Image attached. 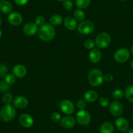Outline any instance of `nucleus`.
<instances>
[{"instance_id": "18", "label": "nucleus", "mask_w": 133, "mask_h": 133, "mask_svg": "<svg viewBox=\"0 0 133 133\" xmlns=\"http://www.w3.org/2000/svg\"><path fill=\"white\" fill-rule=\"evenodd\" d=\"M64 25L69 30H75L78 28L77 21L71 16H67L64 19Z\"/></svg>"}, {"instance_id": "10", "label": "nucleus", "mask_w": 133, "mask_h": 133, "mask_svg": "<svg viewBox=\"0 0 133 133\" xmlns=\"http://www.w3.org/2000/svg\"><path fill=\"white\" fill-rule=\"evenodd\" d=\"M38 25L34 22H28L23 27V32L27 36H33L38 32Z\"/></svg>"}, {"instance_id": "26", "label": "nucleus", "mask_w": 133, "mask_h": 133, "mask_svg": "<svg viewBox=\"0 0 133 133\" xmlns=\"http://www.w3.org/2000/svg\"><path fill=\"white\" fill-rule=\"evenodd\" d=\"M124 95H125V93L123 91L120 89H116L113 91L112 96L114 99L120 100L123 97Z\"/></svg>"}, {"instance_id": "37", "label": "nucleus", "mask_w": 133, "mask_h": 133, "mask_svg": "<svg viewBox=\"0 0 133 133\" xmlns=\"http://www.w3.org/2000/svg\"><path fill=\"white\" fill-rule=\"evenodd\" d=\"M114 80V76L110 73H108L104 76V80L107 82H111Z\"/></svg>"}, {"instance_id": "24", "label": "nucleus", "mask_w": 133, "mask_h": 133, "mask_svg": "<svg viewBox=\"0 0 133 133\" xmlns=\"http://www.w3.org/2000/svg\"><path fill=\"white\" fill-rule=\"evenodd\" d=\"M91 0H76L75 5L80 9H85L90 5Z\"/></svg>"}, {"instance_id": "28", "label": "nucleus", "mask_w": 133, "mask_h": 133, "mask_svg": "<svg viewBox=\"0 0 133 133\" xmlns=\"http://www.w3.org/2000/svg\"><path fill=\"white\" fill-rule=\"evenodd\" d=\"M5 82L9 85H12L16 82V76L12 74H7L5 76Z\"/></svg>"}, {"instance_id": "40", "label": "nucleus", "mask_w": 133, "mask_h": 133, "mask_svg": "<svg viewBox=\"0 0 133 133\" xmlns=\"http://www.w3.org/2000/svg\"><path fill=\"white\" fill-rule=\"evenodd\" d=\"M130 52H131V53L133 54V45L132 46L131 48H130Z\"/></svg>"}, {"instance_id": "8", "label": "nucleus", "mask_w": 133, "mask_h": 133, "mask_svg": "<svg viewBox=\"0 0 133 133\" xmlns=\"http://www.w3.org/2000/svg\"><path fill=\"white\" fill-rule=\"evenodd\" d=\"M123 106L120 102L114 101L109 104V110L112 116L119 117L123 112Z\"/></svg>"}, {"instance_id": "31", "label": "nucleus", "mask_w": 133, "mask_h": 133, "mask_svg": "<svg viewBox=\"0 0 133 133\" xmlns=\"http://www.w3.org/2000/svg\"><path fill=\"white\" fill-rule=\"evenodd\" d=\"M63 6L65 9L67 11H71L73 8V3L71 0H65L63 2Z\"/></svg>"}, {"instance_id": "25", "label": "nucleus", "mask_w": 133, "mask_h": 133, "mask_svg": "<svg viewBox=\"0 0 133 133\" xmlns=\"http://www.w3.org/2000/svg\"><path fill=\"white\" fill-rule=\"evenodd\" d=\"M74 18L77 22H82L85 18V13L82 9H76L74 12Z\"/></svg>"}, {"instance_id": "45", "label": "nucleus", "mask_w": 133, "mask_h": 133, "mask_svg": "<svg viewBox=\"0 0 133 133\" xmlns=\"http://www.w3.org/2000/svg\"><path fill=\"white\" fill-rule=\"evenodd\" d=\"M120 1H121V2H125V1H126V0H120Z\"/></svg>"}, {"instance_id": "23", "label": "nucleus", "mask_w": 133, "mask_h": 133, "mask_svg": "<svg viewBox=\"0 0 133 133\" xmlns=\"http://www.w3.org/2000/svg\"><path fill=\"white\" fill-rule=\"evenodd\" d=\"M125 95L129 101L133 103V85L127 87L125 90Z\"/></svg>"}, {"instance_id": "35", "label": "nucleus", "mask_w": 133, "mask_h": 133, "mask_svg": "<svg viewBox=\"0 0 133 133\" xmlns=\"http://www.w3.org/2000/svg\"><path fill=\"white\" fill-rule=\"evenodd\" d=\"M35 24L38 25V26H41L43 24H45V18L44 16H38L35 18Z\"/></svg>"}, {"instance_id": "43", "label": "nucleus", "mask_w": 133, "mask_h": 133, "mask_svg": "<svg viewBox=\"0 0 133 133\" xmlns=\"http://www.w3.org/2000/svg\"><path fill=\"white\" fill-rule=\"evenodd\" d=\"M2 18H0V26L2 25Z\"/></svg>"}, {"instance_id": "47", "label": "nucleus", "mask_w": 133, "mask_h": 133, "mask_svg": "<svg viewBox=\"0 0 133 133\" xmlns=\"http://www.w3.org/2000/svg\"><path fill=\"white\" fill-rule=\"evenodd\" d=\"M132 120H133V114H132Z\"/></svg>"}, {"instance_id": "3", "label": "nucleus", "mask_w": 133, "mask_h": 133, "mask_svg": "<svg viewBox=\"0 0 133 133\" xmlns=\"http://www.w3.org/2000/svg\"><path fill=\"white\" fill-rule=\"evenodd\" d=\"M16 113L15 106L11 104H5L0 110V119L4 122H9L15 118Z\"/></svg>"}, {"instance_id": "15", "label": "nucleus", "mask_w": 133, "mask_h": 133, "mask_svg": "<svg viewBox=\"0 0 133 133\" xmlns=\"http://www.w3.org/2000/svg\"><path fill=\"white\" fill-rule=\"evenodd\" d=\"M12 73L16 77L22 78L26 75L27 69L22 64H17L12 68Z\"/></svg>"}, {"instance_id": "4", "label": "nucleus", "mask_w": 133, "mask_h": 133, "mask_svg": "<svg viewBox=\"0 0 133 133\" xmlns=\"http://www.w3.org/2000/svg\"><path fill=\"white\" fill-rule=\"evenodd\" d=\"M95 42L98 48H106L110 44L111 37L108 33L101 32L97 35Z\"/></svg>"}, {"instance_id": "11", "label": "nucleus", "mask_w": 133, "mask_h": 133, "mask_svg": "<svg viewBox=\"0 0 133 133\" xmlns=\"http://www.w3.org/2000/svg\"><path fill=\"white\" fill-rule=\"evenodd\" d=\"M23 18L21 14L18 12H11L8 16V22L14 26H18L22 22Z\"/></svg>"}, {"instance_id": "16", "label": "nucleus", "mask_w": 133, "mask_h": 133, "mask_svg": "<svg viewBox=\"0 0 133 133\" xmlns=\"http://www.w3.org/2000/svg\"><path fill=\"white\" fill-rule=\"evenodd\" d=\"M102 57V53L101 51L98 48H93L90 51L89 54V61L92 63H98Z\"/></svg>"}, {"instance_id": "32", "label": "nucleus", "mask_w": 133, "mask_h": 133, "mask_svg": "<svg viewBox=\"0 0 133 133\" xmlns=\"http://www.w3.org/2000/svg\"><path fill=\"white\" fill-rule=\"evenodd\" d=\"M51 119L54 121V122H59L61 121V116L59 112H54L53 113L51 114Z\"/></svg>"}, {"instance_id": "29", "label": "nucleus", "mask_w": 133, "mask_h": 133, "mask_svg": "<svg viewBox=\"0 0 133 133\" xmlns=\"http://www.w3.org/2000/svg\"><path fill=\"white\" fill-rule=\"evenodd\" d=\"M95 45V42L92 39H87L84 42V46L85 48L89 50H91L94 48Z\"/></svg>"}, {"instance_id": "22", "label": "nucleus", "mask_w": 133, "mask_h": 133, "mask_svg": "<svg viewBox=\"0 0 133 133\" xmlns=\"http://www.w3.org/2000/svg\"><path fill=\"white\" fill-rule=\"evenodd\" d=\"M63 17L60 15L56 14L50 18V22L53 25H59L63 22Z\"/></svg>"}, {"instance_id": "27", "label": "nucleus", "mask_w": 133, "mask_h": 133, "mask_svg": "<svg viewBox=\"0 0 133 133\" xmlns=\"http://www.w3.org/2000/svg\"><path fill=\"white\" fill-rule=\"evenodd\" d=\"M2 101L5 104H11V102L13 101V97L10 93H5L2 97Z\"/></svg>"}, {"instance_id": "5", "label": "nucleus", "mask_w": 133, "mask_h": 133, "mask_svg": "<svg viewBox=\"0 0 133 133\" xmlns=\"http://www.w3.org/2000/svg\"><path fill=\"white\" fill-rule=\"evenodd\" d=\"M78 31L82 35H89L95 30V24L90 20H83L78 25Z\"/></svg>"}, {"instance_id": "38", "label": "nucleus", "mask_w": 133, "mask_h": 133, "mask_svg": "<svg viewBox=\"0 0 133 133\" xmlns=\"http://www.w3.org/2000/svg\"><path fill=\"white\" fill-rule=\"evenodd\" d=\"M17 5L18 6H24L28 3L29 0H14Z\"/></svg>"}, {"instance_id": "41", "label": "nucleus", "mask_w": 133, "mask_h": 133, "mask_svg": "<svg viewBox=\"0 0 133 133\" xmlns=\"http://www.w3.org/2000/svg\"><path fill=\"white\" fill-rule=\"evenodd\" d=\"M130 65H131V67H132V68L133 69V60L131 61V63H130Z\"/></svg>"}, {"instance_id": "12", "label": "nucleus", "mask_w": 133, "mask_h": 133, "mask_svg": "<svg viewBox=\"0 0 133 133\" xmlns=\"http://www.w3.org/2000/svg\"><path fill=\"white\" fill-rule=\"evenodd\" d=\"M19 123L22 127L25 128H29L33 125V119L28 114H22L19 117Z\"/></svg>"}, {"instance_id": "21", "label": "nucleus", "mask_w": 133, "mask_h": 133, "mask_svg": "<svg viewBox=\"0 0 133 133\" xmlns=\"http://www.w3.org/2000/svg\"><path fill=\"white\" fill-rule=\"evenodd\" d=\"M12 5L7 1H3L0 3V11L2 13L9 14L12 11Z\"/></svg>"}, {"instance_id": "39", "label": "nucleus", "mask_w": 133, "mask_h": 133, "mask_svg": "<svg viewBox=\"0 0 133 133\" xmlns=\"http://www.w3.org/2000/svg\"><path fill=\"white\" fill-rule=\"evenodd\" d=\"M127 133H133V129H129V130H128L127 132Z\"/></svg>"}, {"instance_id": "14", "label": "nucleus", "mask_w": 133, "mask_h": 133, "mask_svg": "<svg viewBox=\"0 0 133 133\" xmlns=\"http://www.w3.org/2000/svg\"><path fill=\"white\" fill-rule=\"evenodd\" d=\"M13 105L18 109H24L28 105V98L24 96H18L13 100Z\"/></svg>"}, {"instance_id": "42", "label": "nucleus", "mask_w": 133, "mask_h": 133, "mask_svg": "<svg viewBox=\"0 0 133 133\" xmlns=\"http://www.w3.org/2000/svg\"><path fill=\"white\" fill-rule=\"evenodd\" d=\"M2 30L0 29V39H1V37H2Z\"/></svg>"}, {"instance_id": "13", "label": "nucleus", "mask_w": 133, "mask_h": 133, "mask_svg": "<svg viewBox=\"0 0 133 133\" xmlns=\"http://www.w3.org/2000/svg\"><path fill=\"white\" fill-rule=\"evenodd\" d=\"M76 119L72 116H66L63 117L59 121V124L63 128L65 129H71L76 125Z\"/></svg>"}, {"instance_id": "19", "label": "nucleus", "mask_w": 133, "mask_h": 133, "mask_svg": "<svg viewBox=\"0 0 133 133\" xmlns=\"http://www.w3.org/2000/svg\"><path fill=\"white\" fill-rule=\"evenodd\" d=\"M84 100L88 103H93L98 98V93L94 90H88L84 95Z\"/></svg>"}, {"instance_id": "6", "label": "nucleus", "mask_w": 133, "mask_h": 133, "mask_svg": "<svg viewBox=\"0 0 133 133\" xmlns=\"http://www.w3.org/2000/svg\"><path fill=\"white\" fill-rule=\"evenodd\" d=\"M76 121L82 126L88 125L91 122L90 114L85 109L79 110L76 114Z\"/></svg>"}, {"instance_id": "17", "label": "nucleus", "mask_w": 133, "mask_h": 133, "mask_svg": "<svg viewBox=\"0 0 133 133\" xmlns=\"http://www.w3.org/2000/svg\"><path fill=\"white\" fill-rule=\"evenodd\" d=\"M115 125L118 130L122 132H126L129 129V124L125 117H118L115 121Z\"/></svg>"}, {"instance_id": "20", "label": "nucleus", "mask_w": 133, "mask_h": 133, "mask_svg": "<svg viewBox=\"0 0 133 133\" xmlns=\"http://www.w3.org/2000/svg\"><path fill=\"white\" fill-rule=\"evenodd\" d=\"M114 127L110 122H104L101 125L99 129L100 133H113Z\"/></svg>"}, {"instance_id": "44", "label": "nucleus", "mask_w": 133, "mask_h": 133, "mask_svg": "<svg viewBox=\"0 0 133 133\" xmlns=\"http://www.w3.org/2000/svg\"><path fill=\"white\" fill-rule=\"evenodd\" d=\"M58 2H63L64 1H65V0H57Z\"/></svg>"}, {"instance_id": "46", "label": "nucleus", "mask_w": 133, "mask_h": 133, "mask_svg": "<svg viewBox=\"0 0 133 133\" xmlns=\"http://www.w3.org/2000/svg\"><path fill=\"white\" fill-rule=\"evenodd\" d=\"M0 1H2V2H3V1H6V0H0Z\"/></svg>"}, {"instance_id": "36", "label": "nucleus", "mask_w": 133, "mask_h": 133, "mask_svg": "<svg viewBox=\"0 0 133 133\" xmlns=\"http://www.w3.org/2000/svg\"><path fill=\"white\" fill-rule=\"evenodd\" d=\"M78 108L79 110H84L86 107V101L84 99H79L76 103Z\"/></svg>"}, {"instance_id": "33", "label": "nucleus", "mask_w": 133, "mask_h": 133, "mask_svg": "<svg viewBox=\"0 0 133 133\" xmlns=\"http://www.w3.org/2000/svg\"><path fill=\"white\" fill-rule=\"evenodd\" d=\"M9 89V85L5 81H2L0 82V91L3 93H7V91Z\"/></svg>"}, {"instance_id": "30", "label": "nucleus", "mask_w": 133, "mask_h": 133, "mask_svg": "<svg viewBox=\"0 0 133 133\" xmlns=\"http://www.w3.org/2000/svg\"><path fill=\"white\" fill-rule=\"evenodd\" d=\"M98 103L102 107H107L110 104L109 99L106 97H101L98 100Z\"/></svg>"}, {"instance_id": "1", "label": "nucleus", "mask_w": 133, "mask_h": 133, "mask_svg": "<svg viewBox=\"0 0 133 133\" xmlns=\"http://www.w3.org/2000/svg\"><path fill=\"white\" fill-rule=\"evenodd\" d=\"M38 36L41 41L48 42L54 39L56 35V30L51 24H44L39 28Z\"/></svg>"}, {"instance_id": "34", "label": "nucleus", "mask_w": 133, "mask_h": 133, "mask_svg": "<svg viewBox=\"0 0 133 133\" xmlns=\"http://www.w3.org/2000/svg\"><path fill=\"white\" fill-rule=\"evenodd\" d=\"M7 67L4 64H0V76L4 77L7 75Z\"/></svg>"}, {"instance_id": "2", "label": "nucleus", "mask_w": 133, "mask_h": 133, "mask_svg": "<svg viewBox=\"0 0 133 133\" xmlns=\"http://www.w3.org/2000/svg\"><path fill=\"white\" fill-rule=\"evenodd\" d=\"M88 80L92 86L98 87L104 82V75L98 69H93L88 74Z\"/></svg>"}, {"instance_id": "9", "label": "nucleus", "mask_w": 133, "mask_h": 133, "mask_svg": "<svg viewBox=\"0 0 133 133\" xmlns=\"http://www.w3.org/2000/svg\"><path fill=\"white\" fill-rule=\"evenodd\" d=\"M60 108L61 112L66 115H71L74 113L75 107L73 103L69 100H63L60 103Z\"/></svg>"}, {"instance_id": "7", "label": "nucleus", "mask_w": 133, "mask_h": 133, "mask_svg": "<svg viewBox=\"0 0 133 133\" xmlns=\"http://www.w3.org/2000/svg\"><path fill=\"white\" fill-rule=\"evenodd\" d=\"M114 59L119 63H123L130 57V52L126 48H120L115 52L114 55Z\"/></svg>"}]
</instances>
